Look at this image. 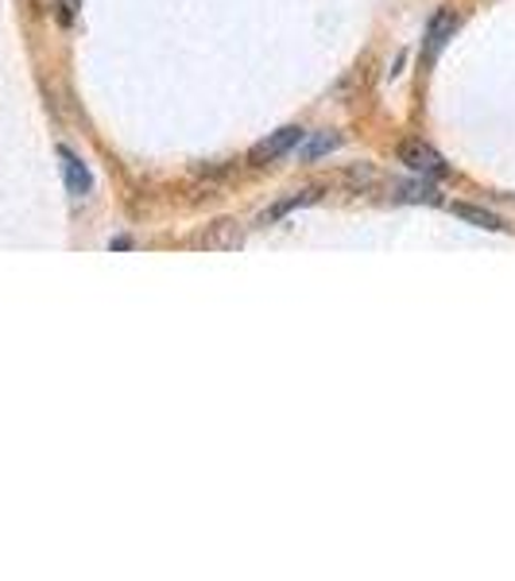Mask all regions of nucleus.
Segmentation results:
<instances>
[{
    "instance_id": "39448f33",
    "label": "nucleus",
    "mask_w": 515,
    "mask_h": 581,
    "mask_svg": "<svg viewBox=\"0 0 515 581\" xmlns=\"http://www.w3.org/2000/svg\"><path fill=\"white\" fill-rule=\"evenodd\" d=\"M338 144H341V136H333V132H322V136H315L307 147H302V160H318V155L333 152Z\"/></svg>"
},
{
    "instance_id": "f03ea898",
    "label": "nucleus",
    "mask_w": 515,
    "mask_h": 581,
    "mask_svg": "<svg viewBox=\"0 0 515 581\" xmlns=\"http://www.w3.org/2000/svg\"><path fill=\"white\" fill-rule=\"evenodd\" d=\"M59 160H62V179H66V191L74 194V198H85V194H90V186H93L85 163L78 160L70 147H59Z\"/></svg>"
},
{
    "instance_id": "7ed1b4c3",
    "label": "nucleus",
    "mask_w": 515,
    "mask_h": 581,
    "mask_svg": "<svg viewBox=\"0 0 515 581\" xmlns=\"http://www.w3.org/2000/svg\"><path fill=\"white\" fill-rule=\"evenodd\" d=\"M400 160L408 163L411 171H419V175H446V163H442V155L431 152V147H423V144H408L400 152Z\"/></svg>"
},
{
    "instance_id": "20e7f679",
    "label": "nucleus",
    "mask_w": 515,
    "mask_h": 581,
    "mask_svg": "<svg viewBox=\"0 0 515 581\" xmlns=\"http://www.w3.org/2000/svg\"><path fill=\"white\" fill-rule=\"evenodd\" d=\"M454 28H457L454 12H439V16H434L431 31H426V47H431V54H439L442 47H446V39L454 35Z\"/></svg>"
},
{
    "instance_id": "f257e3e1",
    "label": "nucleus",
    "mask_w": 515,
    "mask_h": 581,
    "mask_svg": "<svg viewBox=\"0 0 515 581\" xmlns=\"http://www.w3.org/2000/svg\"><path fill=\"white\" fill-rule=\"evenodd\" d=\"M299 140H302V129H295V124H287V129L271 132L268 140H260V144L253 147V155H248V160H253V163H271V160H279V155L291 152V147L299 144Z\"/></svg>"
},
{
    "instance_id": "423d86ee",
    "label": "nucleus",
    "mask_w": 515,
    "mask_h": 581,
    "mask_svg": "<svg viewBox=\"0 0 515 581\" xmlns=\"http://www.w3.org/2000/svg\"><path fill=\"white\" fill-rule=\"evenodd\" d=\"M454 214L457 217H465V222H473V225H481V230H504L501 222H496L493 214H485V210H473V206H454Z\"/></svg>"
}]
</instances>
